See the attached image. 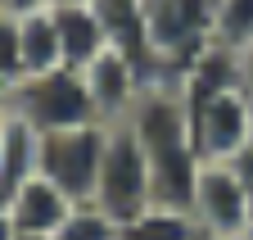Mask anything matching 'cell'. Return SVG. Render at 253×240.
<instances>
[{"label": "cell", "mask_w": 253, "mask_h": 240, "mask_svg": "<svg viewBox=\"0 0 253 240\" xmlns=\"http://www.w3.org/2000/svg\"><path fill=\"white\" fill-rule=\"evenodd\" d=\"M126 127L136 132L145 159H149L154 204L190 208L204 159L195 149V136H190V113L181 100V86H145L131 113H126Z\"/></svg>", "instance_id": "1"}, {"label": "cell", "mask_w": 253, "mask_h": 240, "mask_svg": "<svg viewBox=\"0 0 253 240\" xmlns=\"http://www.w3.org/2000/svg\"><path fill=\"white\" fill-rule=\"evenodd\" d=\"M23 77V32H18V14L0 9V82L14 86Z\"/></svg>", "instance_id": "17"}, {"label": "cell", "mask_w": 253, "mask_h": 240, "mask_svg": "<svg viewBox=\"0 0 253 240\" xmlns=\"http://www.w3.org/2000/svg\"><path fill=\"white\" fill-rule=\"evenodd\" d=\"M9 113L23 118L32 132H63V127H86L100 123L95 104L86 96L82 68H45V73H27L9 86Z\"/></svg>", "instance_id": "3"}, {"label": "cell", "mask_w": 253, "mask_h": 240, "mask_svg": "<svg viewBox=\"0 0 253 240\" xmlns=\"http://www.w3.org/2000/svg\"><path fill=\"white\" fill-rule=\"evenodd\" d=\"M190 136L204 163H231L235 149L253 136V104L240 91H221L208 100H185Z\"/></svg>", "instance_id": "6"}, {"label": "cell", "mask_w": 253, "mask_h": 240, "mask_svg": "<svg viewBox=\"0 0 253 240\" xmlns=\"http://www.w3.org/2000/svg\"><path fill=\"white\" fill-rule=\"evenodd\" d=\"M5 208H9V218H14V227L23 231V236H54L59 227H63V218L73 213V199L63 195L50 177H27V182L5 199Z\"/></svg>", "instance_id": "9"}, {"label": "cell", "mask_w": 253, "mask_h": 240, "mask_svg": "<svg viewBox=\"0 0 253 240\" xmlns=\"http://www.w3.org/2000/svg\"><path fill=\"white\" fill-rule=\"evenodd\" d=\"M109 218H136L154 204V182H149V159L136 141V132L126 123L109 127L104 141V163H100V186H95V199Z\"/></svg>", "instance_id": "5"}, {"label": "cell", "mask_w": 253, "mask_h": 240, "mask_svg": "<svg viewBox=\"0 0 253 240\" xmlns=\"http://www.w3.org/2000/svg\"><path fill=\"white\" fill-rule=\"evenodd\" d=\"M50 9H54V27H59V59H63V68H86L100 50H109L95 5H50Z\"/></svg>", "instance_id": "10"}, {"label": "cell", "mask_w": 253, "mask_h": 240, "mask_svg": "<svg viewBox=\"0 0 253 240\" xmlns=\"http://www.w3.org/2000/svg\"><path fill=\"white\" fill-rule=\"evenodd\" d=\"M190 218H195L199 231L212 236V240L244 236V227L253 222V208H249V195H244V186H240V177H235L231 163H204L199 168L195 195H190Z\"/></svg>", "instance_id": "7"}, {"label": "cell", "mask_w": 253, "mask_h": 240, "mask_svg": "<svg viewBox=\"0 0 253 240\" xmlns=\"http://www.w3.org/2000/svg\"><path fill=\"white\" fill-rule=\"evenodd\" d=\"M50 5H90V0H50Z\"/></svg>", "instance_id": "23"}, {"label": "cell", "mask_w": 253, "mask_h": 240, "mask_svg": "<svg viewBox=\"0 0 253 240\" xmlns=\"http://www.w3.org/2000/svg\"><path fill=\"white\" fill-rule=\"evenodd\" d=\"M41 159V132H32L23 118H5L0 123V204H5L27 177H37Z\"/></svg>", "instance_id": "11"}, {"label": "cell", "mask_w": 253, "mask_h": 240, "mask_svg": "<svg viewBox=\"0 0 253 240\" xmlns=\"http://www.w3.org/2000/svg\"><path fill=\"white\" fill-rule=\"evenodd\" d=\"M50 0H9L5 9H14V14H27V9H45Z\"/></svg>", "instance_id": "21"}, {"label": "cell", "mask_w": 253, "mask_h": 240, "mask_svg": "<svg viewBox=\"0 0 253 240\" xmlns=\"http://www.w3.org/2000/svg\"><path fill=\"white\" fill-rule=\"evenodd\" d=\"M235 54H240V96L253 104V41L244 50H235Z\"/></svg>", "instance_id": "19"}, {"label": "cell", "mask_w": 253, "mask_h": 240, "mask_svg": "<svg viewBox=\"0 0 253 240\" xmlns=\"http://www.w3.org/2000/svg\"><path fill=\"white\" fill-rule=\"evenodd\" d=\"M212 41L231 46V50H244L253 41V0H217Z\"/></svg>", "instance_id": "16"}, {"label": "cell", "mask_w": 253, "mask_h": 240, "mask_svg": "<svg viewBox=\"0 0 253 240\" xmlns=\"http://www.w3.org/2000/svg\"><path fill=\"white\" fill-rule=\"evenodd\" d=\"M231 168H235V177H240V186H244V195H249V208H253V136L235 149V159H231Z\"/></svg>", "instance_id": "18"}, {"label": "cell", "mask_w": 253, "mask_h": 240, "mask_svg": "<svg viewBox=\"0 0 253 240\" xmlns=\"http://www.w3.org/2000/svg\"><path fill=\"white\" fill-rule=\"evenodd\" d=\"M18 32H23V77L63 64L59 59V27H54V9L50 5L18 14Z\"/></svg>", "instance_id": "14"}, {"label": "cell", "mask_w": 253, "mask_h": 240, "mask_svg": "<svg viewBox=\"0 0 253 240\" xmlns=\"http://www.w3.org/2000/svg\"><path fill=\"white\" fill-rule=\"evenodd\" d=\"M5 118H9V86L0 82V123H5Z\"/></svg>", "instance_id": "22"}, {"label": "cell", "mask_w": 253, "mask_h": 240, "mask_svg": "<svg viewBox=\"0 0 253 240\" xmlns=\"http://www.w3.org/2000/svg\"><path fill=\"white\" fill-rule=\"evenodd\" d=\"M50 240H118V218H109L100 204H77Z\"/></svg>", "instance_id": "15"}, {"label": "cell", "mask_w": 253, "mask_h": 240, "mask_svg": "<svg viewBox=\"0 0 253 240\" xmlns=\"http://www.w3.org/2000/svg\"><path fill=\"white\" fill-rule=\"evenodd\" d=\"M145 27L163 68V86H176L181 73L212 46L217 0H145Z\"/></svg>", "instance_id": "2"}, {"label": "cell", "mask_w": 253, "mask_h": 240, "mask_svg": "<svg viewBox=\"0 0 253 240\" xmlns=\"http://www.w3.org/2000/svg\"><path fill=\"white\" fill-rule=\"evenodd\" d=\"M181 100H208V96H221V91H240V54L231 46L212 41L195 64L181 73Z\"/></svg>", "instance_id": "12"}, {"label": "cell", "mask_w": 253, "mask_h": 240, "mask_svg": "<svg viewBox=\"0 0 253 240\" xmlns=\"http://www.w3.org/2000/svg\"><path fill=\"white\" fill-rule=\"evenodd\" d=\"M0 240H18V227H14V218H9L5 204H0Z\"/></svg>", "instance_id": "20"}, {"label": "cell", "mask_w": 253, "mask_h": 240, "mask_svg": "<svg viewBox=\"0 0 253 240\" xmlns=\"http://www.w3.org/2000/svg\"><path fill=\"white\" fill-rule=\"evenodd\" d=\"M5 5H9V0H0V9H5Z\"/></svg>", "instance_id": "26"}, {"label": "cell", "mask_w": 253, "mask_h": 240, "mask_svg": "<svg viewBox=\"0 0 253 240\" xmlns=\"http://www.w3.org/2000/svg\"><path fill=\"white\" fill-rule=\"evenodd\" d=\"M199 240H212V236H199Z\"/></svg>", "instance_id": "27"}, {"label": "cell", "mask_w": 253, "mask_h": 240, "mask_svg": "<svg viewBox=\"0 0 253 240\" xmlns=\"http://www.w3.org/2000/svg\"><path fill=\"white\" fill-rule=\"evenodd\" d=\"M82 82H86V96H90V104H95V118H100L104 127L126 123L136 96L145 91L136 64H131L126 54H118V50H100V54L82 68Z\"/></svg>", "instance_id": "8"}, {"label": "cell", "mask_w": 253, "mask_h": 240, "mask_svg": "<svg viewBox=\"0 0 253 240\" xmlns=\"http://www.w3.org/2000/svg\"><path fill=\"white\" fill-rule=\"evenodd\" d=\"M104 123H86V127H63V132H41V159L37 172L68 195L73 204H90L95 186H100V163H104Z\"/></svg>", "instance_id": "4"}, {"label": "cell", "mask_w": 253, "mask_h": 240, "mask_svg": "<svg viewBox=\"0 0 253 240\" xmlns=\"http://www.w3.org/2000/svg\"><path fill=\"white\" fill-rule=\"evenodd\" d=\"M18 240H50V236H23V231H18Z\"/></svg>", "instance_id": "25"}, {"label": "cell", "mask_w": 253, "mask_h": 240, "mask_svg": "<svg viewBox=\"0 0 253 240\" xmlns=\"http://www.w3.org/2000/svg\"><path fill=\"white\" fill-rule=\"evenodd\" d=\"M235 240H253V222H249V227H244V236H235Z\"/></svg>", "instance_id": "24"}, {"label": "cell", "mask_w": 253, "mask_h": 240, "mask_svg": "<svg viewBox=\"0 0 253 240\" xmlns=\"http://www.w3.org/2000/svg\"><path fill=\"white\" fill-rule=\"evenodd\" d=\"M199 236L204 231L190 218V208H163V204H149L145 213L118 222V240H199Z\"/></svg>", "instance_id": "13"}]
</instances>
